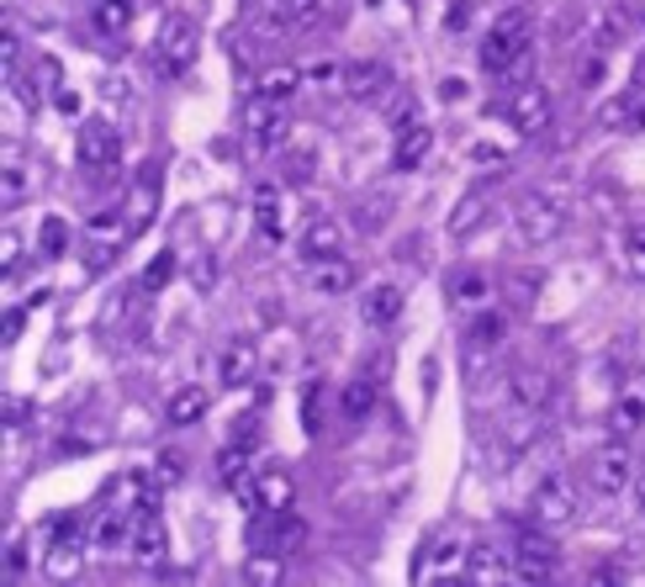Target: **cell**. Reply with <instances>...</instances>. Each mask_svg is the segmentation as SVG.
Returning <instances> with one entry per match:
<instances>
[{"instance_id":"cell-34","label":"cell","mask_w":645,"mask_h":587,"mask_svg":"<svg viewBox=\"0 0 645 587\" xmlns=\"http://www.w3.org/2000/svg\"><path fill=\"white\" fill-rule=\"evenodd\" d=\"M296 85H302V69H270L260 80V96L265 101H286V96H296Z\"/></svg>"},{"instance_id":"cell-50","label":"cell","mask_w":645,"mask_h":587,"mask_svg":"<svg viewBox=\"0 0 645 587\" xmlns=\"http://www.w3.org/2000/svg\"><path fill=\"white\" fill-rule=\"evenodd\" d=\"M624 398H635V402H645V371H641V376H630V387H624Z\"/></svg>"},{"instance_id":"cell-3","label":"cell","mask_w":645,"mask_h":587,"mask_svg":"<svg viewBox=\"0 0 645 587\" xmlns=\"http://www.w3.org/2000/svg\"><path fill=\"white\" fill-rule=\"evenodd\" d=\"M503 111H509V122L518 128L524 138H535L550 128V90L535 80H518L509 90V101H503Z\"/></svg>"},{"instance_id":"cell-21","label":"cell","mask_w":645,"mask_h":587,"mask_svg":"<svg viewBox=\"0 0 645 587\" xmlns=\"http://www.w3.org/2000/svg\"><path fill=\"white\" fill-rule=\"evenodd\" d=\"M397 313H403V292H397V286H371V292L360 296V318L371 323V328L397 323Z\"/></svg>"},{"instance_id":"cell-47","label":"cell","mask_w":645,"mask_h":587,"mask_svg":"<svg viewBox=\"0 0 645 587\" xmlns=\"http://www.w3.org/2000/svg\"><path fill=\"white\" fill-rule=\"evenodd\" d=\"M624 249H645V217L630 222V233H624Z\"/></svg>"},{"instance_id":"cell-6","label":"cell","mask_w":645,"mask_h":587,"mask_svg":"<svg viewBox=\"0 0 645 587\" xmlns=\"http://www.w3.org/2000/svg\"><path fill=\"white\" fill-rule=\"evenodd\" d=\"M561 228H566V207L556 196H524V207H518V233H524V243L561 239Z\"/></svg>"},{"instance_id":"cell-23","label":"cell","mask_w":645,"mask_h":587,"mask_svg":"<svg viewBox=\"0 0 645 587\" xmlns=\"http://www.w3.org/2000/svg\"><path fill=\"white\" fill-rule=\"evenodd\" d=\"M133 22V0H90V28L101 37H122Z\"/></svg>"},{"instance_id":"cell-19","label":"cell","mask_w":645,"mask_h":587,"mask_svg":"<svg viewBox=\"0 0 645 587\" xmlns=\"http://www.w3.org/2000/svg\"><path fill=\"white\" fill-rule=\"evenodd\" d=\"M509 392H513V402H518V407H529V413H535V407H545V402H550L556 381H550L545 371H535V366H524V371L509 376Z\"/></svg>"},{"instance_id":"cell-44","label":"cell","mask_w":645,"mask_h":587,"mask_svg":"<svg viewBox=\"0 0 645 587\" xmlns=\"http://www.w3.org/2000/svg\"><path fill=\"white\" fill-rule=\"evenodd\" d=\"M0 265H6V275H11V270L22 265V239H17V233H11V228H6V233H0Z\"/></svg>"},{"instance_id":"cell-20","label":"cell","mask_w":645,"mask_h":587,"mask_svg":"<svg viewBox=\"0 0 645 587\" xmlns=\"http://www.w3.org/2000/svg\"><path fill=\"white\" fill-rule=\"evenodd\" d=\"M28 191H32V170L22 164L17 149H6V170H0V207H6V213H17V207L28 202Z\"/></svg>"},{"instance_id":"cell-42","label":"cell","mask_w":645,"mask_h":587,"mask_svg":"<svg viewBox=\"0 0 645 587\" xmlns=\"http://www.w3.org/2000/svg\"><path fill=\"white\" fill-rule=\"evenodd\" d=\"M603 75H609V54L598 48V54H588V58H582V69H577V85H588V90H592V85L603 80Z\"/></svg>"},{"instance_id":"cell-45","label":"cell","mask_w":645,"mask_h":587,"mask_svg":"<svg viewBox=\"0 0 645 587\" xmlns=\"http://www.w3.org/2000/svg\"><path fill=\"white\" fill-rule=\"evenodd\" d=\"M302 418H307V428L318 434V418H322V387H307V398H302Z\"/></svg>"},{"instance_id":"cell-51","label":"cell","mask_w":645,"mask_h":587,"mask_svg":"<svg viewBox=\"0 0 645 587\" xmlns=\"http://www.w3.org/2000/svg\"><path fill=\"white\" fill-rule=\"evenodd\" d=\"M630 492H635V508L645 513V471H635V481H630Z\"/></svg>"},{"instance_id":"cell-48","label":"cell","mask_w":645,"mask_h":587,"mask_svg":"<svg viewBox=\"0 0 645 587\" xmlns=\"http://www.w3.org/2000/svg\"><path fill=\"white\" fill-rule=\"evenodd\" d=\"M17 334H22V307L6 313V345H17Z\"/></svg>"},{"instance_id":"cell-15","label":"cell","mask_w":645,"mask_h":587,"mask_svg":"<svg viewBox=\"0 0 645 587\" xmlns=\"http://www.w3.org/2000/svg\"><path fill=\"white\" fill-rule=\"evenodd\" d=\"M513 577V551L498 545H471L466 551V583H509Z\"/></svg>"},{"instance_id":"cell-18","label":"cell","mask_w":645,"mask_h":587,"mask_svg":"<svg viewBox=\"0 0 645 587\" xmlns=\"http://www.w3.org/2000/svg\"><path fill=\"white\" fill-rule=\"evenodd\" d=\"M254 366H260V355L249 339H233V345L222 349V360H217V376H222V387H249L254 381Z\"/></svg>"},{"instance_id":"cell-41","label":"cell","mask_w":645,"mask_h":587,"mask_svg":"<svg viewBox=\"0 0 645 587\" xmlns=\"http://www.w3.org/2000/svg\"><path fill=\"white\" fill-rule=\"evenodd\" d=\"M592 32H598V43L609 48V43L624 37V17H619V11H598V17H592Z\"/></svg>"},{"instance_id":"cell-7","label":"cell","mask_w":645,"mask_h":587,"mask_svg":"<svg viewBox=\"0 0 645 587\" xmlns=\"http://www.w3.org/2000/svg\"><path fill=\"white\" fill-rule=\"evenodd\" d=\"M413 577H429V583H445V577H466V545H460L450 530L434 534V545L418 556Z\"/></svg>"},{"instance_id":"cell-14","label":"cell","mask_w":645,"mask_h":587,"mask_svg":"<svg viewBox=\"0 0 645 587\" xmlns=\"http://www.w3.org/2000/svg\"><path fill=\"white\" fill-rule=\"evenodd\" d=\"M286 128H292V122H286L281 101H265V96H260V101L249 107V138H254V149H281V143H286Z\"/></svg>"},{"instance_id":"cell-46","label":"cell","mask_w":645,"mask_h":587,"mask_svg":"<svg viewBox=\"0 0 645 587\" xmlns=\"http://www.w3.org/2000/svg\"><path fill=\"white\" fill-rule=\"evenodd\" d=\"M624 265H630L635 281H645V249H624Z\"/></svg>"},{"instance_id":"cell-1","label":"cell","mask_w":645,"mask_h":587,"mask_svg":"<svg viewBox=\"0 0 645 587\" xmlns=\"http://www.w3.org/2000/svg\"><path fill=\"white\" fill-rule=\"evenodd\" d=\"M482 69L487 75H509V80H518L529 69V11L524 6H513L492 22V32L482 37Z\"/></svg>"},{"instance_id":"cell-49","label":"cell","mask_w":645,"mask_h":587,"mask_svg":"<svg viewBox=\"0 0 645 587\" xmlns=\"http://www.w3.org/2000/svg\"><path fill=\"white\" fill-rule=\"evenodd\" d=\"M217 281V265L212 260H201V265H196V286H212Z\"/></svg>"},{"instance_id":"cell-27","label":"cell","mask_w":645,"mask_h":587,"mask_svg":"<svg viewBox=\"0 0 645 587\" xmlns=\"http://www.w3.org/2000/svg\"><path fill=\"white\" fill-rule=\"evenodd\" d=\"M243 583H254V587L286 583V556H275V551H254V556L243 561Z\"/></svg>"},{"instance_id":"cell-40","label":"cell","mask_w":645,"mask_h":587,"mask_svg":"<svg viewBox=\"0 0 645 587\" xmlns=\"http://www.w3.org/2000/svg\"><path fill=\"white\" fill-rule=\"evenodd\" d=\"M154 477H160L164 487H175V481L186 477V455H181V450H160V460H154Z\"/></svg>"},{"instance_id":"cell-13","label":"cell","mask_w":645,"mask_h":587,"mask_svg":"<svg viewBox=\"0 0 645 587\" xmlns=\"http://www.w3.org/2000/svg\"><path fill=\"white\" fill-rule=\"evenodd\" d=\"M386 90H392V69L376 64V58H360V64L345 69V96L350 101H381Z\"/></svg>"},{"instance_id":"cell-2","label":"cell","mask_w":645,"mask_h":587,"mask_svg":"<svg viewBox=\"0 0 645 587\" xmlns=\"http://www.w3.org/2000/svg\"><path fill=\"white\" fill-rule=\"evenodd\" d=\"M556 566H561V551H556V540L550 530H524L513 540V577H524V583H545V577H556Z\"/></svg>"},{"instance_id":"cell-39","label":"cell","mask_w":645,"mask_h":587,"mask_svg":"<svg viewBox=\"0 0 645 587\" xmlns=\"http://www.w3.org/2000/svg\"><path fill=\"white\" fill-rule=\"evenodd\" d=\"M64 243H69V228H64L58 217H48V222L37 228V249H43V260H54V254H64Z\"/></svg>"},{"instance_id":"cell-32","label":"cell","mask_w":645,"mask_h":587,"mask_svg":"<svg viewBox=\"0 0 645 587\" xmlns=\"http://www.w3.org/2000/svg\"><path fill=\"white\" fill-rule=\"evenodd\" d=\"M154 202H160V181H154V175H143V181H138V196H133V217H128V228H133V233H143V228H149Z\"/></svg>"},{"instance_id":"cell-53","label":"cell","mask_w":645,"mask_h":587,"mask_svg":"<svg viewBox=\"0 0 645 587\" xmlns=\"http://www.w3.org/2000/svg\"><path fill=\"white\" fill-rule=\"evenodd\" d=\"M630 96H635V128L645 133V90H630Z\"/></svg>"},{"instance_id":"cell-10","label":"cell","mask_w":645,"mask_h":587,"mask_svg":"<svg viewBox=\"0 0 645 587\" xmlns=\"http://www.w3.org/2000/svg\"><path fill=\"white\" fill-rule=\"evenodd\" d=\"M190 58H196V28H190V17H170L160 28V69L181 75L190 69Z\"/></svg>"},{"instance_id":"cell-17","label":"cell","mask_w":645,"mask_h":587,"mask_svg":"<svg viewBox=\"0 0 645 587\" xmlns=\"http://www.w3.org/2000/svg\"><path fill=\"white\" fill-rule=\"evenodd\" d=\"M307 286L318 296H345L354 286V265L345 254H334V260H307Z\"/></svg>"},{"instance_id":"cell-33","label":"cell","mask_w":645,"mask_h":587,"mask_svg":"<svg viewBox=\"0 0 645 587\" xmlns=\"http://www.w3.org/2000/svg\"><path fill=\"white\" fill-rule=\"evenodd\" d=\"M641 424H645V402H635V398H619L614 407H609V428H614L619 439H624V434H635Z\"/></svg>"},{"instance_id":"cell-37","label":"cell","mask_w":645,"mask_h":587,"mask_svg":"<svg viewBox=\"0 0 645 587\" xmlns=\"http://www.w3.org/2000/svg\"><path fill=\"white\" fill-rule=\"evenodd\" d=\"M498 339H503V318H498V313L477 318L471 323V334H466V345H477V349H498Z\"/></svg>"},{"instance_id":"cell-4","label":"cell","mask_w":645,"mask_h":587,"mask_svg":"<svg viewBox=\"0 0 645 587\" xmlns=\"http://www.w3.org/2000/svg\"><path fill=\"white\" fill-rule=\"evenodd\" d=\"M529 508H535V524L539 530H566V524H577V492H571V481L566 477H545L535 487V498H529Z\"/></svg>"},{"instance_id":"cell-5","label":"cell","mask_w":645,"mask_h":587,"mask_svg":"<svg viewBox=\"0 0 645 587\" xmlns=\"http://www.w3.org/2000/svg\"><path fill=\"white\" fill-rule=\"evenodd\" d=\"M588 481L598 487V492H609V498H619V492H630V481H635V455L624 450V445H603V450L588 460Z\"/></svg>"},{"instance_id":"cell-31","label":"cell","mask_w":645,"mask_h":587,"mask_svg":"<svg viewBox=\"0 0 645 587\" xmlns=\"http://www.w3.org/2000/svg\"><path fill=\"white\" fill-rule=\"evenodd\" d=\"M302 540H307V524L286 508V513H281V524H275V545H270V551H275V556H296V551H302Z\"/></svg>"},{"instance_id":"cell-29","label":"cell","mask_w":645,"mask_h":587,"mask_svg":"<svg viewBox=\"0 0 645 587\" xmlns=\"http://www.w3.org/2000/svg\"><path fill=\"white\" fill-rule=\"evenodd\" d=\"M482 222H487V191H477V196H466V202L456 207V217H450V233H456V239H466V233H477Z\"/></svg>"},{"instance_id":"cell-26","label":"cell","mask_w":645,"mask_h":587,"mask_svg":"<svg viewBox=\"0 0 645 587\" xmlns=\"http://www.w3.org/2000/svg\"><path fill=\"white\" fill-rule=\"evenodd\" d=\"M249 471H254L249 445H228V450L217 455V481H222V487H243V492H249Z\"/></svg>"},{"instance_id":"cell-30","label":"cell","mask_w":645,"mask_h":587,"mask_svg":"<svg viewBox=\"0 0 645 587\" xmlns=\"http://www.w3.org/2000/svg\"><path fill=\"white\" fill-rule=\"evenodd\" d=\"M598 128H609V133L635 128V96H614V101H603V107H598Z\"/></svg>"},{"instance_id":"cell-36","label":"cell","mask_w":645,"mask_h":587,"mask_svg":"<svg viewBox=\"0 0 645 587\" xmlns=\"http://www.w3.org/2000/svg\"><path fill=\"white\" fill-rule=\"evenodd\" d=\"M170 281H175V254L164 249V254H154V260H149V270H143V292H164Z\"/></svg>"},{"instance_id":"cell-54","label":"cell","mask_w":645,"mask_h":587,"mask_svg":"<svg viewBox=\"0 0 645 587\" xmlns=\"http://www.w3.org/2000/svg\"><path fill=\"white\" fill-rule=\"evenodd\" d=\"M641 22H645V6H641Z\"/></svg>"},{"instance_id":"cell-35","label":"cell","mask_w":645,"mask_h":587,"mask_svg":"<svg viewBox=\"0 0 645 587\" xmlns=\"http://www.w3.org/2000/svg\"><path fill=\"white\" fill-rule=\"evenodd\" d=\"M386 217H392V202H386V196H365V202H360V217H354V228L376 233V228H386Z\"/></svg>"},{"instance_id":"cell-52","label":"cell","mask_w":645,"mask_h":587,"mask_svg":"<svg viewBox=\"0 0 645 587\" xmlns=\"http://www.w3.org/2000/svg\"><path fill=\"white\" fill-rule=\"evenodd\" d=\"M466 22H471V6H456V11H450V32H460Z\"/></svg>"},{"instance_id":"cell-12","label":"cell","mask_w":645,"mask_h":587,"mask_svg":"<svg viewBox=\"0 0 645 587\" xmlns=\"http://www.w3.org/2000/svg\"><path fill=\"white\" fill-rule=\"evenodd\" d=\"M296 254L302 260H334V254H345V228L334 217H313L302 228V239H296Z\"/></svg>"},{"instance_id":"cell-8","label":"cell","mask_w":645,"mask_h":587,"mask_svg":"<svg viewBox=\"0 0 645 587\" xmlns=\"http://www.w3.org/2000/svg\"><path fill=\"white\" fill-rule=\"evenodd\" d=\"M128 551L138 566H160L170 556V530L160 524V508L154 513H133V534H128Z\"/></svg>"},{"instance_id":"cell-38","label":"cell","mask_w":645,"mask_h":587,"mask_svg":"<svg viewBox=\"0 0 645 587\" xmlns=\"http://www.w3.org/2000/svg\"><path fill=\"white\" fill-rule=\"evenodd\" d=\"M487 292H492V286H487V275H460L456 286H450V296H456L460 307H482Z\"/></svg>"},{"instance_id":"cell-24","label":"cell","mask_w":645,"mask_h":587,"mask_svg":"<svg viewBox=\"0 0 645 587\" xmlns=\"http://www.w3.org/2000/svg\"><path fill=\"white\" fill-rule=\"evenodd\" d=\"M207 387H181V392H170V407H164V418L175 428H186V424H196L201 413H207Z\"/></svg>"},{"instance_id":"cell-22","label":"cell","mask_w":645,"mask_h":587,"mask_svg":"<svg viewBox=\"0 0 645 587\" xmlns=\"http://www.w3.org/2000/svg\"><path fill=\"white\" fill-rule=\"evenodd\" d=\"M429 149H434L429 128H424V122H407V128H397V154H392V164H397V170H418Z\"/></svg>"},{"instance_id":"cell-28","label":"cell","mask_w":645,"mask_h":587,"mask_svg":"<svg viewBox=\"0 0 645 587\" xmlns=\"http://www.w3.org/2000/svg\"><path fill=\"white\" fill-rule=\"evenodd\" d=\"M80 566H85V540H69V534L43 556V572H48V577H75Z\"/></svg>"},{"instance_id":"cell-11","label":"cell","mask_w":645,"mask_h":587,"mask_svg":"<svg viewBox=\"0 0 645 587\" xmlns=\"http://www.w3.org/2000/svg\"><path fill=\"white\" fill-rule=\"evenodd\" d=\"M117 133H111L107 122H85L80 128V164L90 170V175H111L117 170Z\"/></svg>"},{"instance_id":"cell-25","label":"cell","mask_w":645,"mask_h":587,"mask_svg":"<svg viewBox=\"0 0 645 587\" xmlns=\"http://www.w3.org/2000/svg\"><path fill=\"white\" fill-rule=\"evenodd\" d=\"M376 376L365 371V376H354L350 387H345V392H339V407H345V413H350V418H371V413H376Z\"/></svg>"},{"instance_id":"cell-9","label":"cell","mask_w":645,"mask_h":587,"mask_svg":"<svg viewBox=\"0 0 645 587\" xmlns=\"http://www.w3.org/2000/svg\"><path fill=\"white\" fill-rule=\"evenodd\" d=\"M249 503L254 508H275V513H286L296 503V481L286 466H260L254 481H249Z\"/></svg>"},{"instance_id":"cell-43","label":"cell","mask_w":645,"mask_h":587,"mask_svg":"<svg viewBox=\"0 0 645 587\" xmlns=\"http://www.w3.org/2000/svg\"><path fill=\"white\" fill-rule=\"evenodd\" d=\"M275 213H281V207H275V191H260V228H265V233H270V239H281V217H275Z\"/></svg>"},{"instance_id":"cell-16","label":"cell","mask_w":645,"mask_h":587,"mask_svg":"<svg viewBox=\"0 0 645 587\" xmlns=\"http://www.w3.org/2000/svg\"><path fill=\"white\" fill-rule=\"evenodd\" d=\"M128 534H133V513H128V508H101V513L85 524V540H90L96 551H117V545H128Z\"/></svg>"}]
</instances>
